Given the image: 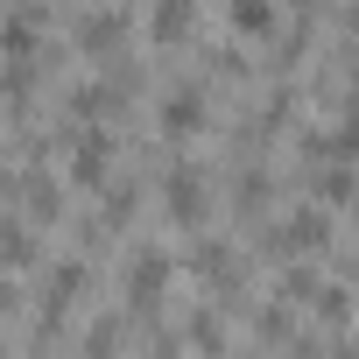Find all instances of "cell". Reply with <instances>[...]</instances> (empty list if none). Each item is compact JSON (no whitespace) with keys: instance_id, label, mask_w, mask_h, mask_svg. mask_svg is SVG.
Here are the masks:
<instances>
[{"instance_id":"1","label":"cell","mask_w":359,"mask_h":359,"mask_svg":"<svg viewBox=\"0 0 359 359\" xmlns=\"http://www.w3.org/2000/svg\"><path fill=\"white\" fill-rule=\"evenodd\" d=\"M162 198H169V212L184 219V226H198L205 219V176H198V162H176L162 176Z\"/></svg>"},{"instance_id":"2","label":"cell","mask_w":359,"mask_h":359,"mask_svg":"<svg viewBox=\"0 0 359 359\" xmlns=\"http://www.w3.org/2000/svg\"><path fill=\"white\" fill-rule=\"evenodd\" d=\"M106 162H113V134L106 127H78L71 134V176L78 184H106Z\"/></svg>"},{"instance_id":"3","label":"cell","mask_w":359,"mask_h":359,"mask_svg":"<svg viewBox=\"0 0 359 359\" xmlns=\"http://www.w3.org/2000/svg\"><path fill=\"white\" fill-rule=\"evenodd\" d=\"M127 29H134V15H127V8H85V15L71 22L78 50H113V43H120Z\"/></svg>"},{"instance_id":"4","label":"cell","mask_w":359,"mask_h":359,"mask_svg":"<svg viewBox=\"0 0 359 359\" xmlns=\"http://www.w3.org/2000/svg\"><path fill=\"white\" fill-rule=\"evenodd\" d=\"M268 240H275L282 254H296V247H324V240H331V219H324V205H303V212H289Z\"/></svg>"},{"instance_id":"5","label":"cell","mask_w":359,"mask_h":359,"mask_svg":"<svg viewBox=\"0 0 359 359\" xmlns=\"http://www.w3.org/2000/svg\"><path fill=\"white\" fill-rule=\"evenodd\" d=\"M169 268H176V261H169L162 247H141V254L127 261V296H134V303L148 310V303L162 296V282H169Z\"/></svg>"},{"instance_id":"6","label":"cell","mask_w":359,"mask_h":359,"mask_svg":"<svg viewBox=\"0 0 359 359\" xmlns=\"http://www.w3.org/2000/svg\"><path fill=\"white\" fill-rule=\"evenodd\" d=\"M205 127V85H169L162 92V134H191Z\"/></svg>"},{"instance_id":"7","label":"cell","mask_w":359,"mask_h":359,"mask_svg":"<svg viewBox=\"0 0 359 359\" xmlns=\"http://www.w3.org/2000/svg\"><path fill=\"white\" fill-rule=\"evenodd\" d=\"M191 29H198V0H155V8H148V36L155 43H176Z\"/></svg>"},{"instance_id":"8","label":"cell","mask_w":359,"mask_h":359,"mask_svg":"<svg viewBox=\"0 0 359 359\" xmlns=\"http://www.w3.org/2000/svg\"><path fill=\"white\" fill-rule=\"evenodd\" d=\"M71 296H85V261H57V268H50V303H43V317L57 324Z\"/></svg>"},{"instance_id":"9","label":"cell","mask_w":359,"mask_h":359,"mask_svg":"<svg viewBox=\"0 0 359 359\" xmlns=\"http://www.w3.org/2000/svg\"><path fill=\"white\" fill-rule=\"evenodd\" d=\"M22 198H29L36 219H57V212H64V191H57L50 169H22Z\"/></svg>"},{"instance_id":"10","label":"cell","mask_w":359,"mask_h":359,"mask_svg":"<svg viewBox=\"0 0 359 359\" xmlns=\"http://www.w3.org/2000/svg\"><path fill=\"white\" fill-rule=\"evenodd\" d=\"M0 261H36V233H29V219H0Z\"/></svg>"},{"instance_id":"11","label":"cell","mask_w":359,"mask_h":359,"mask_svg":"<svg viewBox=\"0 0 359 359\" xmlns=\"http://www.w3.org/2000/svg\"><path fill=\"white\" fill-rule=\"evenodd\" d=\"M226 22H233L240 36H268V29H275V8H268V0H233Z\"/></svg>"},{"instance_id":"12","label":"cell","mask_w":359,"mask_h":359,"mask_svg":"<svg viewBox=\"0 0 359 359\" xmlns=\"http://www.w3.org/2000/svg\"><path fill=\"white\" fill-rule=\"evenodd\" d=\"M191 268L212 275V282H226V275H233V247H226V240H198V247H191Z\"/></svg>"},{"instance_id":"13","label":"cell","mask_w":359,"mask_h":359,"mask_svg":"<svg viewBox=\"0 0 359 359\" xmlns=\"http://www.w3.org/2000/svg\"><path fill=\"white\" fill-rule=\"evenodd\" d=\"M317 198H324V205H345V198H352V162H324V169H317Z\"/></svg>"},{"instance_id":"14","label":"cell","mask_w":359,"mask_h":359,"mask_svg":"<svg viewBox=\"0 0 359 359\" xmlns=\"http://www.w3.org/2000/svg\"><path fill=\"white\" fill-rule=\"evenodd\" d=\"M191 345H198V352H219V345H226L219 310H191Z\"/></svg>"},{"instance_id":"15","label":"cell","mask_w":359,"mask_h":359,"mask_svg":"<svg viewBox=\"0 0 359 359\" xmlns=\"http://www.w3.org/2000/svg\"><path fill=\"white\" fill-rule=\"evenodd\" d=\"M85 352H92V359H113V352H120V324H113V317H99V324H92V345H85Z\"/></svg>"},{"instance_id":"16","label":"cell","mask_w":359,"mask_h":359,"mask_svg":"<svg viewBox=\"0 0 359 359\" xmlns=\"http://www.w3.org/2000/svg\"><path fill=\"white\" fill-rule=\"evenodd\" d=\"M8 296H15V289H8V268H0V303H8Z\"/></svg>"},{"instance_id":"17","label":"cell","mask_w":359,"mask_h":359,"mask_svg":"<svg viewBox=\"0 0 359 359\" xmlns=\"http://www.w3.org/2000/svg\"><path fill=\"white\" fill-rule=\"evenodd\" d=\"M155 359H176V352H169V345H162V352H155Z\"/></svg>"}]
</instances>
